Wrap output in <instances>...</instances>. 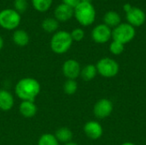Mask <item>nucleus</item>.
Instances as JSON below:
<instances>
[{"instance_id": "f257e3e1", "label": "nucleus", "mask_w": 146, "mask_h": 145, "mask_svg": "<svg viewBox=\"0 0 146 145\" xmlns=\"http://www.w3.org/2000/svg\"><path fill=\"white\" fill-rule=\"evenodd\" d=\"M39 92L40 85L33 78H23L15 85V94L22 101L33 102Z\"/></svg>"}, {"instance_id": "f03ea898", "label": "nucleus", "mask_w": 146, "mask_h": 145, "mask_svg": "<svg viewBox=\"0 0 146 145\" xmlns=\"http://www.w3.org/2000/svg\"><path fill=\"white\" fill-rule=\"evenodd\" d=\"M74 15L80 25L87 26L94 22L96 18V10L91 3L80 2V4L74 8Z\"/></svg>"}, {"instance_id": "7ed1b4c3", "label": "nucleus", "mask_w": 146, "mask_h": 145, "mask_svg": "<svg viewBox=\"0 0 146 145\" xmlns=\"http://www.w3.org/2000/svg\"><path fill=\"white\" fill-rule=\"evenodd\" d=\"M73 44L71 34L67 31L56 32L51 38L50 48L56 54H63L67 52Z\"/></svg>"}, {"instance_id": "20e7f679", "label": "nucleus", "mask_w": 146, "mask_h": 145, "mask_svg": "<svg viewBox=\"0 0 146 145\" xmlns=\"http://www.w3.org/2000/svg\"><path fill=\"white\" fill-rule=\"evenodd\" d=\"M136 32L134 26L128 23H121L118 25L112 32V37L115 41L123 44L131 42L135 37Z\"/></svg>"}, {"instance_id": "39448f33", "label": "nucleus", "mask_w": 146, "mask_h": 145, "mask_svg": "<svg viewBox=\"0 0 146 145\" xmlns=\"http://www.w3.org/2000/svg\"><path fill=\"white\" fill-rule=\"evenodd\" d=\"M21 23V15L13 9L0 11V26L6 30H14Z\"/></svg>"}, {"instance_id": "423d86ee", "label": "nucleus", "mask_w": 146, "mask_h": 145, "mask_svg": "<svg viewBox=\"0 0 146 145\" xmlns=\"http://www.w3.org/2000/svg\"><path fill=\"white\" fill-rule=\"evenodd\" d=\"M97 70L98 73L104 78H112L115 77L119 73V64L116 61L105 57L99 60L97 63Z\"/></svg>"}, {"instance_id": "0eeeda50", "label": "nucleus", "mask_w": 146, "mask_h": 145, "mask_svg": "<svg viewBox=\"0 0 146 145\" xmlns=\"http://www.w3.org/2000/svg\"><path fill=\"white\" fill-rule=\"evenodd\" d=\"M113 111V103L110 100L103 98L96 103L93 109L95 116L98 119H104L111 115Z\"/></svg>"}, {"instance_id": "6e6552de", "label": "nucleus", "mask_w": 146, "mask_h": 145, "mask_svg": "<svg viewBox=\"0 0 146 145\" xmlns=\"http://www.w3.org/2000/svg\"><path fill=\"white\" fill-rule=\"evenodd\" d=\"M92 39L98 44H104L112 37V31L110 27L105 24H100L95 26L92 32Z\"/></svg>"}, {"instance_id": "1a4fd4ad", "label": "nucleus", "mask_w": 146, "mask_h": 145, "mask_svg": "<svg viewBox=\"0 0 146 145\" xmlns=\"http://www.w3.org/2000/svg\"><path fill=\"white\" fill-rule=\"evenodd\" d=\"M80 65L76 60H67L62 65V73L68 79H75L80 75Z\"/></svg>"}, {"instance_id": "9d476101", "label": "nucleus", "mask_w": 146, "mask_h": 145, "mask_svg": "<svg viewBox=\"0 0 146 145\" xmlns=\"http://www.w3.org/2000/svg\"><path fill=\"white\" fill-rule=\"evenodd\" d=\"M127 19L128 21V24L133 26H139L145 21V13L141 9L132 8L131 10L127 13Z\"/></svg>"}, {"instance_id": "9b49d317", "label": "nucleus", "mask_w": 146, "mask_h": 145, "mask_svg": "<svg viewBox=\"0 0 146 145\" xmlns=\"http://www.w3.org/2000/svg\"><path fill=\"white\" fill-rule=\"evenodd\" d=\"M84 132L89 138L96 140L102 137L103 127L98 121H91L86 123L84 126Z\"/></svg>"}, {"instance_id": "f8f14e48", "label": "nucleus", "mask_w": 146, "mask_h": 145, "mask_svg": "<svg viewBox=\"0 0 146 145\" xmlns=\"http://www.w3.org/2000/svg\"><path fill=\"white\" fill-rule=\"evenodd\" d=\"M54 15H55V19H56L57 21H67L70 20L74 15V9L64 3H61L56 8L54 11Z\"/></svg>"}, {"instance_id": "ddd939ff", "label": "nucleus", "mask_w": 146, "mask_h": 145, "mask_svg": "<svg viewBox=\"0 0 146 145\" xmlns=\"http://www.w3.org/2000/svg\"><path fill=\"white\" fill-rule=\"evenodd\" d=\"M14 106V97L12 94L5 90H0V109L9 111Z\"/></svg>"}, {"instance_id": "4468645a", "label": "nucleus", "mask_w": 146, "mask_h": 145, "mask_svg": "<svg viewBox=\"0 0 146 145\" xmlns=\"http://www.w3.org/2000/svg\"><path fill=\"white\" fill-rule=\"evenodd\" d=\"M20 113L25 118H32L37 113V106L33 102L31 101H22L19 107Z\"/></svg>"}, {"instance_id": "2eb2a0df", "label": "nucleus", "mask_w": 146, "mask_h": 145, "mask_svg": "<svg viewBox=\"0 0 146 145\" xmlns=\"http://www.w3.org/2000/svg\"><path fill=\"white\" fill-rule=\"evenodd\" d=\"M13 41L14 43L21 47L26 46L28 43H29V35L27 34V32L24 30L19 29L15 31V32L13 33L12 36Z\"/></svg>"}, {"instance_id": "dca6fc26", "label": "nucleus", "mask_w": 146, "mask_h": 145, "mask_svg": "<svg viewBox=\"0 0 146 145\" xmlns=\"http://www.w3.org/2000/svg\"><path fill=\"white\" fill-rule=\"evenodd\" d=\"M104 21L109 27H116L121 24V16L115 11H109L104 15Z\"/></svg>"}, {"instance_id": "f3484780", "label": "nucleus", "mask_w": 146, "mask_h": 145, "mask_svg": "<svg viewBox=\"0 0 146 145\" xmlns=\"http://www.w3.org/2000/svg\"><path fill=\"white\" fill-rule=\"evenodd\" d=\"M56 138L57 139L58 142L61 143H68L71 141L72 138H73V133L71 132V130L68 127H61L59 128L55 134Z\"/></svg>"}, {"instance_id": "a211bd4d", "label": "nucleus", "mask_w": 146, "mask_h": 145, "mask_svg": "<svg viewBox=\"0 0 146 145\" xmlns=\"http://www.w3.org/2000/svg\"><path fill=\"white\" fill-rule=\"evenodd\" d=\"M97 73H98V70H97L96 66H94L92 64H89L81 69L80 76L82 77V79L84 80L89 81V80L93 79L96 77Z\"/></svg>"}, {"instance_id": "6ab92c4d", "label": "nucleus", "mask_w": 146, "mask_h": 145, "mask_svg": "<svg viewBox=\"0 0 146 145\" xmlns=\"http://www.w3.org/2000/svg\"><path fill=\"white\" fill-rule=\"evenodd\" d=\"M58 21L55 18H46L42 22V28L49 33L54 32L58 28Z\"/></svg>"}, {"instance_id": "aec40b11", "label": "nucleus", "mask_w": 146, "mask_h": 145, "mask_svg": "<svg viewBox=\"0 0 146 145\" xmlns=\"http://www.w3.org/2000/svg\"><path fill=\"white\" fill-rule=\"evenodd\" d=\"M31 1L33 8L37 11L45 12L50 8L53 0H31Z\"/></svg>"}, {"instance_id": "412c9836", "label": "nucleus", "mask_w": 146, "mask_h": 145, "mask_svg": "<svg viewBox=\"0 0 146 145\" xmlns=\"http://www.w3.org/2000/svg\"><path fill=\"white\" fill-rule=\"evenodd\" d=\"M38 145H59V142L56 138L55 135L45 133L39 138Z\"/></svg>"}, {"instance_id": "4be33fe9", "label": "nucleus", "mask_w": 146, "mask_h": 145, "mask_svg": "<svg viewBox=\"0 0 146 145\" xmlns=\"http://www.w3.org/2000/svg\"><path fill=\"white\" fill-rule=\"evenodd\" d=\"M77 89H78V85L74 79H68L63 85V91L68 95L74 94L77 91Z\"/></svg>"}, {"instance_id": "5701e85b", "label": "nucleus", "mask_w": 146, "mask_h": 145, "mask_svg": "<svg viewBox=\"0 0 146 145\" xmlns=\"http://www.w3.org/2000/svg\"><path fill=\"white\" fill-rule=\"evenodd\" d=\"M110 50L114 55H120L124 50V44L114 40L110 45Z\"/></svg>"}, {"instance_id": "b1692460", "label": "nucleus", "mask_w": 146, "mask_h": 145, "mask_svg": "<svg viewBox=\"0 0 146 145\" xmlns=\"http://www.w3.org/2000/svg\"><path fill=\"white\" fill-rule=\"evenodd\" d=\"M14 6H15V10H16L19 14L24 13L28 6L27 0H15Z\"/></svg>"}, {"instance_id": "393cba45", "label": "nucleus", "mask_w": 146, "mask_h": 145, "mask_svg": "<svg viewBox=\"0 0 146 145\" xmlns=\"http://www.w3.org/2000/svg\"><path fill=\"white\" fill-rule=\"evenodd\" d=\"M73 41H81L84 38L85 36V32L81 28H75L72 31V32L70 33Z\"/></svg>"}, {"instance_id": "a878e982", "label": "nucleus", "mask_w": 146, "mask_h": 145, "mask_svg": "<svg viewBox=\"0 0 146 145\" xmlns=\"http://www.w3.org/2000/svg\"><path fill=\"white\" fill-rule=\"evenodd\" d=\"M62 2L64 4H66L74 9V8H76L80 4L81 0H62Z\"/></svg>"}, {"instance_id": "bb28decb", "label": "nucleus", "mask_w": 146, "mask_h": 145, "mask_svg": "<svg viewBox=\"0 0 146 145\" xmlns=\"http://www.w3.org/2000/svg\"><path fill=\"white\" fill-rule=\"evenodd\" d=\"M132 8H133V7H132V5H131L130 3H126V4H124V6H123V9H124L127 13L128 11H130Z\"/></svg>"}, {"instance_id": "cd10ccee", "label": "nucleus", "mask_w": 146, "mask_h": 145, "mask_svg": "<svg viewBox=\"0 0 146 145\" xmlns=\"http://www.w3.org/2000/svg\"><path fill=\"white\" fill-rule=\"evenodd\" d=\"M3 38L0 36V50L3 49Z\"/></svg>"}, {"instance_id": "c85d7f7f", "label": "nucleus", "mask_w": 146, "mask_h": 145, "mask_svg": "<svg viewBox=\"0 0 146 145\" xmlns=\"http://www.w3.org/2000/svg\"><path fill=\"white\" fill-rule=\"evenodd\" d=\"M63 145H78L76 143H74V142H68V143H66Z\"/></svg>"}, {"instance_id": "c756f323", "label": "nucleus", "mask_w": 146, "mask_h": 145, "mask_svg": "<svg viewBox=\"0 0 146 145\" xmlns=\"http://www.w3.org/2000/svg\"><path fill=\"white\" fill-rule=\"evenodd\" d=\"M121 145H136L134 144L133 143H131V142H126V143H123Z\"/></svg>"}, {"instance_id": "7c9ffc66", "label": "nucleus", "mask_w": 146, "mask_h": 145, "mask_svg": "<svg viewBox=\"0 0 146 145\" xmlns=\"http://www.w3.org/2000/svg\"><path fill=\"white\" fill-rule=\"evenodd\" d=\"M81 2H83V3H92V0H81Z\"/></svg>"}]
</instances>
